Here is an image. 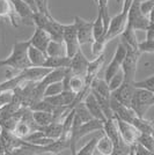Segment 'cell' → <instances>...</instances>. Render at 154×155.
Returning <instances> with one entry per match:
<instances>
[{
    "label": "cell",
    "mask_w": 154,
    "mask_h": 155,
    "mask_svg": "<svg viewBox=\"0 0 154 155\" xmlns=\"http://www.w3.org/2000/svg\"><path fill=\"white\" fill-rule=\"evenodd\" d=\"M126 48H128V52H126V56H125V59H124L122 65V71L124 73V81L135 82L139 58L142 53L139 49L130 48V46H126Z\"/></svg>",
    "instance_id": "cell-4"
},
{
    "label": "cell",
    "mask_w": 154,
    "mask_h": 155,
    "mask_svg": "<svg viewBox=\"0 0 154 155\" xmlns=\"http://www.w3.org/2000/svg\"><path fill=\"white\" fill-rule=\"evenodd\" d=\"M32 116L35 124L38 127H43L52 122H55V115L50 111H43V110H32Z\"/></svg>",
    "instance_id": "cell-18"
},
{
    "label": "cell",
    "mask_w": 154,
    "mask_h": 155,
    "mask_svg": "<svg viewBox=\"0 0 154 155\" xmlns=\"http://www.w3.org/2000/svg\"><path fill=\"white\" fill-rule=\"evenodd\" d=\"M51 39L52 38L50 36V34L46 30L36 27L35 31L32 35V37L29 38V43H30V45L35 46V48H37V49H39V50H42V51H44L46 53V49H48L49 43L51 42Z\"/></svg>",
    "instance_id": "cell-13"
},
{
    "label": "cell",
    "mask_w": 154,
    "mask_h": 155,
    "mask_svg": "<svg viewBox=\"0 0 154 155\" xmlns=\"http://www.w3.org/2000/svg\"><path fill=\"white\" fill-rule=\"evenodd\" d=\"M126 52H128L126 45L123 42H119L116 46L114 57H112L110 64L108 65V67L104 71V80L107 82H109L110 79L114 77L117 72L122 70V65L124 59H125V56H126Z\"/></svg>",
    "instance_id": "cell-6"
},
{
    "label": "cell",
    "mask_w": 154,
    "mask_h": 155,
    "mask_svg": "<svg viewBox=\"0 0 154 155\" xmlns=\"http://www.w3.org/2000/svg\"><path fill=\"white\" fill-rule=\"evenodd\" d=\"M64 27H65L64 23H60L59 21H57V20L52 16L46 22V25H45V27L43 29L50 34V36H51V38L53 41L64 42L63 41V38H64Z\"/></svg>",
    "instance_id": "cell-16"
},
{
    "label": "cell",
    "mask_w": 154,
    "mask_h": 155,
    "mask_svg": "<svg viewBox=\"0 0 154 155\" xmlns=\"http://www.w3.org/2000/svg\"><path fill=\"white\" fill-rule=\"evenodd\" d=\"M110 105H111V110H112L115 118H119V119L129 122V123H133V120L138 117V115L131 107L121 103L115 97H110Z\"/></svg>",
    "instance_id": "cell-9"
},
{
    "label": "cell",
    "mask_w": 154,
    "mask_h": 155,
    "mask_svg": "<svg viewBox=\"0 0 154 155\" xmlns=\"http://www.w3.org/2000/svg\"><path fill=\"white\" fill-rule=\"evenodd\" d=\"M6 154L5 152V147H4V141H2V127L0 125V155Z\"/></svg>",
    "instance_id": "cell-38"
},
{
    "label": "cell",
    "mask_w": 154,
    "mask_h": 155,
    "mask_svg": "<svg viewBox=\"0 0 154 155\" xmlns=\"http://www.w3.org/2000/svg\"><path fill=\"white\" fill-rule=\"evenodd\" d=\"M0 19L9 21V23L15 28L20 26V18L15 13L9 0H0Z\"/></svg>",
    "instance_id": "cell-14"
},
{
    "label": "cell",
    "mask_w": 154,
    "mask_h": 155,
    "mask_svg": "<svg viewBox=\"0 0 154 155\" xmlns=\"http://www.w3.org/2000/svg\"><path fill=\"white\" fill-rule=\"evenodd\" d=\"M107 44H108V43L104 41V38H100V39L93 41V43H92L90 45H92V54L94 56V58L103 54V52H104V49H105V45H107Z\"/></svg>",
    "instance_id": "cell-30"
},
{
    "label": "cell",
    "mask_w": 154,
    "mask_h": 155,
    "mask_svg": "<svg viewBox=\"0 0 154 155\" xmlns=\"http://www.w3.org/2000/svg\"><path fill=\"white\" fill-rule=\"evenodd\" d=\"M90 60L87 59V57L84 54V52L81 50L79 51L72 57V60H71V65H70V68L72 73L74 75H79V77H82L85 78L86 73H87V68L89 66Z\"/></svg>",
    "instance_id": "cell-12"
},
{
    "label": "cell",
    "mask_w": 154,
    "mask_h": 155,
    "mask_svg": "<svg viewBox=\"0 0 154 155\" xmlns=\"http://www.w3.org/2000/svg\"><path fill=\"white\" fill-rule=\"evenodd\" d=\"M151 133H152V136L154 137V125H153V127H152V131H151Z\"/></svg>",
    "instance_id": "cell-41"
},
{
    "label": "cell",
    "mask_w": 154,
    "mask_h": 155,
    "mask_svg": "<svg viewBox=\"0 0 154 155\" xmlns=\"http://www.w3.org/2000/svg\"><path fill=\"white\" fill-rule=\"evenodd\" d=\"M90 91L100 94V95H102V96L111 97V91H110L108 82H107L104 79L102 80V79H100V78H97V77L93 80V82L90 84Z\"/></svg>",
    "instance_id": "cell-24"
},
{
    "label": "cell",
    "mask_w": 154,
    "mask_h": 155,
    "mask_svg": "<svg viewBox=\"0 0 154 155\" xmlns=\"http://www.w3.org/2000/svg\"><path fill=\"white\" fill-rule=\"evenodd\" d=\"M153 105H154V96H153Z\"/></svg>",
    "instance_id": "cell-44"
},
{
    "label": "cell",
    "mask_w": 154,
    "mask_h": 155,
    "mask_svg": "<svg viewBox=\"0 0 154 155\" xmlns=\"http://www.w3.org/2000/svg\"><path fill=\"white\" fill-rule=\"evenodd\" d=\"M116 1H117V2H119V1H121V0H116Z\"/></svg>",
    "instance_id": "cell-43"
},
{
    "label": "cell",
    "mask_w": 154,
    "mask_h": 155,
    "mask_svg": "<svg viewBox=\"0 0 154 155\" xmlns=\"http://www.w3.org/2000/svg\"><path fill=\"white\" fill-rule=\"evenodd\" d=\"M25 1H26L29 6L32 7V9L34 12H37V7H36V1H35V0H25Z\"/></svg>",
    "instance_id": "cell-39"
},
{
    "label": "cell",
    "mask_w": 154,
    "mask_h": 155,
    "mask_svg": "<svg viewBox=\"0 0 154 155\" xmlns=\"http://www.w3.org/2000/svg\"><path fill=\"white\" fill-rule=\"evenodd\" d=\"M154 8V0H140V11L144 15L149 16Z\"/></svg>",
    "instance_id": "cell-35"
},
{
    "label": "cell",
    "mask_w": 154,
    "mask_h": 155,
    "mask_svg": "<svg viewBox=\"0 0 154 155\" xmlns=\"http://www.w3.org/2000/svg\"><path fill=\"white\" fill-rule=\"evenodd\" d=\"M148 25H149V18L144 15L140 11V0H133L128 15V26L132 27L136 31L142 30L146 31Z\"/></svg>",
    "instance_id": "cell-5"
},
{
    "label": "cell",
    "mask_w": 154,
    "mask_h": 155,
    "mask_svg": "<svg viewBox=\"0 0 154 155\" xmlns=\"http://www.w3.org/2000/svg\"><path fill=\"white\" fill-rule=\"evenodd\" d=\"M153 91L136 87L135 94L131 101V108L139 117H145L149 108L153 107Z\"/></svg>",
    "instance_id": "cell-3"
},
{
    "label": "cell",
    "mask_w": 154,
    "mask_h": 155,
    "mask_svg": "<svg viewBox=\"0 0 154 155\" xmlns=\"http://www.w3.org/2000/svg\"><path fill=\"white\" fill-rule=\"evenodd\" d=\"M29 39L28 41H16L14 43L12 53L7 58L0 59V67H9L13 71L21 72L32 67V64L28 58V49H29Z\"/></svg>",
    "instance_id": "cell-1"
},
{
    "label": "cell",
    "mask_w": 154,
    "mask_h": 155,
    "mask_svg": "<svg viewBox=\"0 0 154 155\" xmlns=\"http://www.w3.org/2000/svg\"><path fill=\"white\" fill-rule=\"evenodd\" d=\"M137 141L141 143L146 149H148L151 152V154H154V137L152 136V133L141 132Z\"/></svg>",
    "instance_id": "cell-29"
},
{
    "label": "cell",
    "mask_w": 154,
    "mask_h": 155,
    "mask_svg": "<svg viewBox=\"0 0 154 155\" xmlns=\"http://www.w3.org/2000/svg\"><path fill=\"white\" fill-rule=\"evenodd\" d=\"M135 91H136L135 82L124 81L117 89L111 91V96L115 97L116 100L119 101L121 103L125 104L128 107H131V101H132Z\"/></svg>",
    "instance_id": "cell-11"
},
{
    "label": "cell",
    "mask_w": 154,
    "mask_h": 155,
    "mask_svg": "<svg viewBox=\"0 0 154 155\" xmlns=\"http://www.w3.org/2000/svg\"><path fill=\"white\" fill-rule=\"evenodd\" d=\"M103 123L104 122L100 120V119L93 118L79 126H72L70 136V148L72 149V153L77 154V143L81 138H84L92 132L103 131Z\"/></svg>",
    "instance_id": "cell-2"
},
{
    "label": "cell",
    "mask_w": 154,
    "mask_h": 155,
    "mask_svg": "<svg viewBox=\"0 0 154 155\" xmlns=\"http://www.w3.org/2000/svg\"><path fill=\"white\" fill-rule=\"evenodd\" d=\"M64 44L66 48V54L69 57H73L79 50H81L80 48V43H79V39H78V32L77 28L74 23H69V25H65L64 27Z\"/></svg>",
    "instance_id": "cell-7"
},
{
    "label": "cell",
    "mask_w": 154,
    "mask_h": 155,
    "mask_svg": "<svg viewBox=\"0 0 154 155\" xmlns=\"http://www.w3.org/2000/svg\"><path fill=\"white\" fill-rule=\"evenodd\" d=\"M123 82H124V73H123V71L121 70V71L117 72L115 75L110 79L109 82H108L110 91H114L115 89H117V88H118Z\"/></svg>",
    "instance_id": "cell-31"
},
{
    "label": "cell",
    "mask_w": 154,
    "mask_h": 155,
    "mask_svg": "<svg viewBox=\"0 0 154 155\" xmlns=\"http://www.w3.org/2000/svg\"><path fill=\"white\" fill-rule=\"evenodd\" d=\"M146 39H154V22L149 21L147 29H146Z\"/></svg>",
    "instance_id": "cell-37"
},
{
    "label": "cell",
    "mask_w": 154,
    "mask_h": 155,
    "mask_svg": "<svg viewBox=\"0 0 154 155\" xmlns=\"http://www.w3.org/2000/svg\"><path fill=\"white\" fill-rule=\"evenodd\" d=\"M38 130H41L44 133V136L57 140V139L62 138V136H63L64 126H63V122L62 120H55V122H52L51 124H49L46 126L38 127Z\"/></svg>",
    "instance_id": "cell-19"
},
{
    "label": "cell",
    "mask_w": 154,
    "mask_h": 155,
    "mask_svg": "<svg viewBox=\"0 0 154 155\" xmlns=\"http://www.w3.org/2000/svg\"><path fill=\"white\" fill-rule=\"evenodd\" d=\"M14 96H15V91H11V89L0 93V109L11 103L13 101Z\"/></svg>",
    "instance_id": "cell-32"
},
{
    "label": "cell",
    "mask_w": 154,
    "mask_h": 155,
    "mask_svg": "<svg viewBox=\"0 0 154 155\" xmlns=\"http://www.w3.org/2000/svg\"><path fill=\"white\" fill-rule=\"evenodd\" d=\"M28 58L32 66L35 67H44V63L46 58H48V54L44 51L39 50L37 48L32 45H29L28 49Z\"/></svg>",
    "instance_id": "cell-20"
},
{
    "label": "cell",
    "mask_w": 154,
    "mask_h": 155,
    "mask_svg": "<svg viewBox=\"0 0 154 155\" xmlns=\"http://www.w3.org/2000/svg\"><path fill=\"white\" fill-rule=\"evenodd\" d=\"M121 42H123L126 46L130 48H135V49H139V41L137 38L136 35V30L126 25L125 29L123 30V32L121 34Z\"/></svg>",
    "instance_id": "cell-22"
},
{
    "label": "cell",
    "mask_w": 154,
    "mask_h": 155,
    "mask_svg": "<svg viewBox=\"0 0 154 155\" xmlns=\"http://www.w3.org/2000/svg\"><path fill=\"white\" fill-rule=\"evenodd\" d=\"M64 84H63V81H57V82H52V84H48L45 87L44 93H43V98L44 97H50V96H55V95H58L60 94L62 91H64Z\"/></svg>",
    "instance_id": "cell-28"
},
{
    "label": "cell",
    "mask_w": 154,
    "mask_h": 155,
    "mask_svg": "<svg viewBox=\"0 0 154 155\" xmlns=\"http://www.w3.org/2000/svg\"><path fill=\"white\" fill-rule=\"evenodd\" d=\"M148 18H149V21H153L154 22V8H153V11L151 12V14H149V16H148Z\"/></svg>",
    "instance_id": "cell-40"
},
{
    "label": "cell",
    "mask_w": 154,
    "mask_h": 155,
    "mask_svg": "<svg viewBox=\"0 0 154 155\" xmlns=\"http://www.w3.org/2000/svg\"><path fill=\"white\" fill-rule=\"evenodd\" d=\"M96 150L101 155H112L114 152V142L111 141L109 137L103 132L96 145Z\"/></svg>",
    "instance_id": "cell-23"
},
{
    "label": "cell",
    "mask_w": 154,
    "mask_h": 155,
    "mask_svg": "<svg viewBox=\"0 0 154 155\" xmlns=\"http://www.w3.org/2000/svg\"><path fill=\"white\" fill-rule=\"evenodd\" d=\"M46 54L50 57H58V56H67L66 54V48H65L64 42H58L53 41L49 43L48 49H46Z\"/></svg>",
    "instance_id": "cell-25"
},
{
    "label": "cell",
    "mask_w": 154,
    "mask_h": 155,
    "mask_svg": "<svg viewBox=\"0 0 154 155\" xmlns=\"http://www.w3.org/2000/svg\"><path fill=\"white\" fill-rule=\"evenodd\" d=\"M116 122H117V125H118V130H119V133H121V137L123 138V140L129 143L130 146L132 143L137 142L138 138L140 136V131L132 123H129V122H125V120H122L119 118H115Z\"/></svg>",
    "instance_id": "cell-10"
},
{
    "label": "cell",
    "mask_w": 154,
    "mask_h": 155,
    "mask_svg": "<svg viewBox=\"0 0 154 155\" xmlns=\"http://www.w3.org/2000/svg\"><path fill=\"white\" fill-rule=\"evenodd\" d=\"M103 133V131H101L97 136H95L94 138H92L89 141L87 142L85 146H82L81 148L79 149L77 152L78 155H92L95 153V150H96V145H97V141H99V139H100V137L101 134Z\"/></svg>",
    "instance_id": "cell-27"
},
{
    "label": "cell",
    "mask_w": 154,
    "mask_h": 155,
    "mask_svg": "<svg viewBox=\"0 0 154 155\" xmlns=\"http://www.w3.org/2000/svg\"><path fill=\"white\" fill-rule=\"evenodd\" d=\"M36 1V7H37V12L45 14V15H51L50 8H49V4L48 0H35Z\"/></svg>",
    "instance_id": "cell-36"
},
{
    "label": "cell",
    "mask_w": 154,
    "mask_h": 155,
    "mask_svg": "<svg viewBox=\"0 0 154 155\" xmlns=\"http://www.w3.org/2000/svg\"><path fill=\"white\" fill-rule=\"evenodd\" d=\"M84 103H85V105H86V108L88 109V111L90 112V115L93 116V118L100 119V120H102V122H105V120H107V118L104 116V114H103L100 104L97 102L96 97H95V95H94L92 91H89V93L85 96Z\"/></svg>",
    "instance_id": "cell-15"
},
{
    "label": "cell",
    "mask_w": 154,
    "mask_h": 155,
    "mask_svg": "<svg viewBox=\"0 0 154 155\" xmlns=\"http://www.w3.org/2000/svg\"><path fill=\"white\" fill-rule=\"evenodd\" d=\"M73 23L75 25V28H77L78 39H79L80 45L82 46L86 45V44H92L93 41H94V37H93V22L87 21V20L75 15Z\"/></svg>",
    "instance_id": "cell-8"
},
{
    "label": "cell",
    "mask_w": 154,
    "mask_h": 155,
    "mask_svg": "<svg viewBox=\"0 0 154 155\" xmlns=\"http://www.w3.org/2000/svg\"><path fill=\"white\" fill-rule=\"evenodd\" d=\"M136 87H139V88H145L148 91H153L154 93V75L147 78V79H144L141 81H135Z\"/></svg>",
    "instance_id": "cell-33"
},
{
    "label": "cell",
    "mask_w": 154,
    "mask_h": 155,
    "mask_svg": "<svg viewBox=\"0 0 154 155\" xmlns=\"http://www.w3.org/2000/svg\"><path fill=\"white\" fill-rule=\"evenodd\" d=\"M72 58L69 56H58V57H50L48 56V58L44 63V67L48 68H69L71 65Z\"/></svg>",
    "instance_id": "cell-21"
},
{
    "label": "cell",
    "mask_w": 154,
    "mask_h": 155,
    "mask_svg": "<svg viewBox=\"0 0 154 155\" xmlns=\"http://www.w3.org/2000/svg\"><path fill=\"white\" fill-rule=\"evenodd\" d=\"M93 1H94V4H95V5L97 4V0H93Z\"/></svg>",
    "instance_id": "cell-42"
},
{
    "label": "cell",
    "mask_w": 154,
    "mask_h": 155,
    "mask_svg": "<svg viewBox=\"0 0 154 155\" xmlns=\"http://www.w3.org/2000/svg\"><path fill=\"white\" fill-rule=\"evenodd\" d=\"M105 32H107V29H105V26H104L102 16H101V14L97 12L96 19L93 21V37H94V41L95 39L104 38Z\"/></svg>",
    "instance_id": "cell-26"
},
{
    "label": "cell",
    "mask_w": 154,
    "mask_h": 155,
    "mask_svg": "<svg viewBox=\"0 0 154 155\" xmlns=\"http://www.w3.org/2000/svg\"><path fill=\"white\" fill-rule=\"evenodd\" d=\"M12 6H13L15 13L18 14L20 20L23 21H29L32 23V15H34V11L32 7L27 4L25 0H9Z\"/></svg>",
    "instance_id": "cell-17"
},
{
    "label": "cell",
    "mask_w": 154,
    "mask_h": 155,
    "mask_svg": "<svg viewBox=\"0 0 154 155\" xmlns=\"http://www.w3.org/2000/svg\"><path fill=\"white\" fill-rule=\"evenodd\" d=\"M139 50L141 53H154V39H145L139 42Z\"/></svg>",
    "instance_id": "cell-34"
}]
</instances>
